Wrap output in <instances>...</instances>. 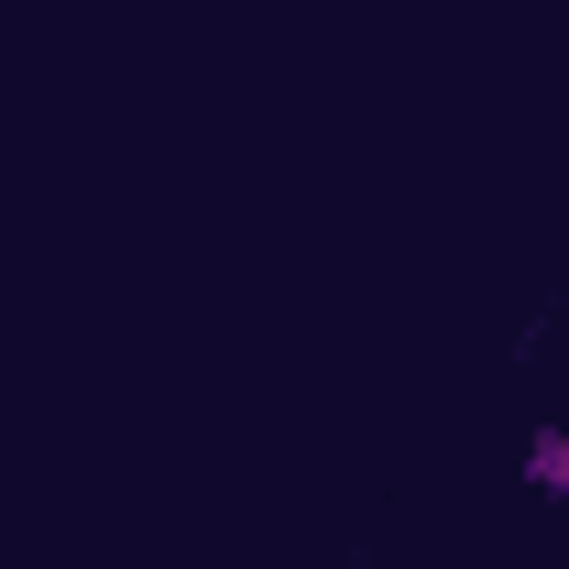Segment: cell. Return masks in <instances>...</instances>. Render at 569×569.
<instances>
[{
  "instance_id": "6da1fadb",
  "label": "cell",
  "mask_w": 569,
  "mask_h": 569,
  "mask_svg": "<svg viewBox=\"0 0 569 569\" xmlns=\"http://www.w3.org/2000/svg\"><path fill=\"white\" fill-rule=\"evenodd\" d=\"M526 482L569 503V427H537V438H526Z\"/></svg>"
}]
</instances>
